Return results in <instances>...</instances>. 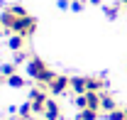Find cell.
Segmentation results:
<instances>
[{
  "instance_id": "cell-4",
  "label": "cell",
  "mask_w": 127,
  "mask_h": 120,
  "mask_svg": "<svg viewBox=\"0 0 127 120\" xmlns=\"http://www.w3.org/2000/svg\"><path fill=\"white\" fill-rule=\"evenodd\" d=\"M68 88H71V78L64 76V74H56L54 81L49 83V93H54V96H61V93H66Z\"/></svg>"
},
{
  "instance_id": "cell-10",
  "label": "cell",
  "mask_w": 127,
  "mask_h": 120,
  "mask_svg": "<svg viewBox=\"0 0 127 120\" xmlns=\"http://www.w3.org/2000/svg\"><path fill=\"white\" fill-rule=\"evenodd\" d=\"M98 115H100L98 110H91V108H83V110L78 113V120H95Z\"/></svg>"
},
{
  "instance_id": "cell-20",
  "label": "cell",
  "mask_w": 127,
  "mask_h": 120,
  "mask_svg": "<svg viewBox=\"0 0 127 120\" xmlns=\"http://www.w3.org/2000/svg\"><path fill=\"white\" fill-rule=\"evenodd\" d=\"M91 2H93V5H100V0H91Z\"/></svg>"
},
{
  "instance_id": "cell-8",
  "label": "cell",
  "mask_w": 127,
  "mask_h": 120,
  "mask_svg": "<svg viewBox=\"0 0 127 120\" xmlns=\"http://www.w3.org/2000/svg\"><path fill=\"white\" fill-rule=\"evenodd\" d=\"M7 47H10L12 52H22V49H25V37H22V34H12L10 42H7Z\"/></svg>"
},
{
  "instance_id": "cell-11",
  "label": "cell",
  "mask_w": 127,
  "mask_h": 120,
  "mask_svg": "<svg viewBox=\"0 0 127 120\" xmlns=\"http://www.w3.org/2000/svg\"><path fill=\"white\" fill-rule=\"evenodd\" d=\"M15 69H17V64H5V66L0 69V76H2V78H10V76H15Z\"/></svg>"
},
{
  "instance_id": "cell-13",
  "label": "cell",
  "mask_w": 127,
  "mask_h": 120,
  "mask_svg": "<svg viewBox=\"0 0 127 120\" xmlns=\"http://www.w3.org/2000/svg\"><path fill=\"white\" fill-rule=\"evenodd\" d=\"M7 86H12V88H22V86H25V78H22V76H10V78H7Z\"/></svg>"
},
{
  "instance_id": "cell-7",
  "label": "cell",
  "mask_w": 127,
  "mask_h": 120,
  "mask_svg": "<svg viewBox=\"0 0 127 120\" xmlns=\"http://www.w3.org/2000/svg\"><path fill=\"white\" fill-rule=\"evenodd\" d=\"M100 108H103L105 113H112V110L117 108V103H115V98H112L110 93H100Z\"/></svg>"
},
{
  "instance_id": "cell-14",
  "label": "cell",
  "mask_w": 127,
  "mask_h": 120,
  "mask_svg": "<svg viewBox=\"0 0 127 120\" xmlns=\"http://www.w3.org/2000/svg\"><path fill=\"white\" fill-rule=\"evenodd\" d=\"M108 120H127V115H125L122 108H115L112 113H108Z\"/></svg>"
},
{
  "instance_id": "cell-6",
  "label": "cell",
  "mask_w": 127,
  "mask_h": 120,
  "mask_svg": "<svg viewBox=\"0 0 127 120\" xmlns=\"http://www.w3.org/2000/svg\"><path fill=\"white\" fill-rule=\"evenodd\" d=\"M59 118H61V108H59L56 101H51V98H49L47 108H44V120H59Z\"/></svg>"
},
{
  "instance_id": "cell-16",
  "label": "cell",
  "mask_w": 127,
  "mask_h": 120,
  "mask_svg": "<svg viewBox=\"0 0 127 120\" xmlns=\"http://www.w3.org/2000/svg\"><path fill=\"white\" fill-rule=\"evenodd\" d=\"M117 12H120V5H110V7H105V15L110 17V20H112V17H117Z\"/></svg>"
},
{
  "instance_id": "cell-9",
  "label": "cell",
  "mask_w": 127,
  "mask_h": 120,
  "mask_svg": "<svg viewBox=\"0 0 127 120\" xmlns=\"http://www.w3.org/2000/svg\"><path fill=\"white\" fill-rule=\"evenodd\" d=\"M71 88L76 91L78 96L86 93V81H83V76H76V78H71Z\"/></svg>"
},
{
  "instance_id": "cell-19",
  "label": "cell",
  "mask_w": 127,
  "mask_h": 120,
  "mask_svg": "<svg viewBox=\"0 0 127 120\" xmlns=\"http://www.w3.org/2000/svg\"><path fill=\"white\" fill-rule=\"evenodd\" d=\"M68 5H71V2H68V0H59V7H64V10H66V7H68Z\"/></svg>"
},
{
  "instance_id": "cell-22",
  "label": "cell",
  "mask_w": 127,
  "mask_h": 120,
  "mask_svg": "<svg viewBox=\"0 0 127 120\" xmlns=\"http://www.w3.org/2000/svg\"><path fill=\"white\" fill-rule=\"evenodd\" d=\"M125 115H127V108H125Z\"/></svg>"
},
{
  "instance_id": "cell-12",
  "label": "cell",
  "mask_w": 127,
  "mask_h": 120,
  "mask_svg": "<svg viewBox=\"0 0 127 120\" xmlns=\"http://www.w3.org/2000/svg\"><path fill=\"white\" fill-rule=\"evenodd\" d=\"M32 113H34L32 103H25L22 108H20V118H22V120H30V118H32Z\"/></svg>"
},
{
  "instance_id": "cell-23",
  "label": "cell",
  "mask_w": 127,
  "mask_h": 120,
  "mask_svg": "<svg viewBox=\"0 0 127 120\" xmlns=\"http://www.w3.org/2000/svg\"><path fill=\"white\" fill-rule=\"evenodd\" d=\"M76 120H78V118H76Z\"/></svg>"
},
{
  "instance_id": "cell-15",
  "label": "cell",
  "mask_w": 127,
  "mask_h": 120,
  "mask_svg": "<svg viewBox=\"0 0 127 120\" xmlns=\"http://www.w3.org/2000/svg\"><path fill=\"white\" fill-rule=\"evenodd\" d=\"M10 10H12L17 17H27V10H25L22 5H10Z\"/></svg>"
},
{
  "instance_id": "cell-3",
  "label": "cell",
  "mask_w": 127,
  "mask_h": 120,
  "mask_svg": "<svg viewBox=\"0 0 127 120\" xmlns=\"http://www.w3.org/2000/svg\"><path fill=\"white\" fill-rule=\"evenodd\" d=\"M76 105H78L81 110H83V108L100 110V93H95V91H88V93H83V96H76Z\"/></svg>"
},
{
  "instance_id": "cell-17",
  "label": "cell",
  "mask_w": 127,
  "mask_h": 120,
  "mask_svg": "<svg viewBox=\"0 0 127 120\" xmlns=\"http://www.w3.org/2000/svg\"><path fill=\"white\" fill-rule=\"evenodd\" d=\"M25 59H27L25 49H22V52H15V64H20V61H25Z\"/></svg>"
},
{
  "instance_id": "cell-21",
  "label": "cell",
  "mask_w": 127,
  "mask_h": 120,
  "mask_svg": "<svg viewBox=\"0 0 127 120\" xmlns=\"http://www.w3.org/2000/svg\"><path fill=\"white\" fill-rule=\"evenodd\" d=\"M120 2H122V5H125V7H127V0H120Z\"/></svg>"
},
{
  "instance_id": "cell-1",
  "label": "cell",
  "mask_w": 127,
  "mask_h": 120,
  "mask_svg": "<svg viewBox=\"0 0 127 120\" xmlns=\"http://www.w3.org/2000/svg\"><path fill=\"white\" fill-rule=\"evenodd\" d=\"M27 74H30L37 83H47V86L54 81V76H56L47 64H44V59H39V57H30V61H27Z\"/></svg>"
},
{
  "instance_id": "cell-5",
  "label": "cell",
  "mask_w": 127,
  "mask_h": 120,
  "mask_svg": "<svg viewBox=\"0 0 127 120\" xmlns=\"http://www.w3.org/2000/svg\"><path fill=\"white\" fill-rule=\"evenodd\" d=\"M83 81H86V93L88 91L103 93V88H105V78H100V76H83Z\"/></svg>"
},
{
  "instance_id": "cell-18",
  "label": "cell",
  "mask_w": 127,
  "mask_h": 120,
  "mask_svg": "<svg viewBox=\"0 0 127 120\" xmlns=\"http://www.w3.org/2000/svg\"><path fill=\"white\" fill-rule=\"evenodd\" d=\"M83 5H86V0H73V2H71L73 10H83Z\"/></svg>"
},
{
  "instance_id": "cell-2",
  "label": "cell",
  "mask_w": 127,
  "mask_h": 120,
  "mask_svg": "<svg viewBox=\"0 0 127 120\" xmlns=\"http://www.w3.org/2000/svg\"><path fill=\"white\" fill-rule=\"evenodd\" d=\"M34 30H37V20H34L32 15H27V17H17L15 27H12V32H15V34H22L25 39H27V37H32V34H34Z\"/></svg>"
}]
</instances>
